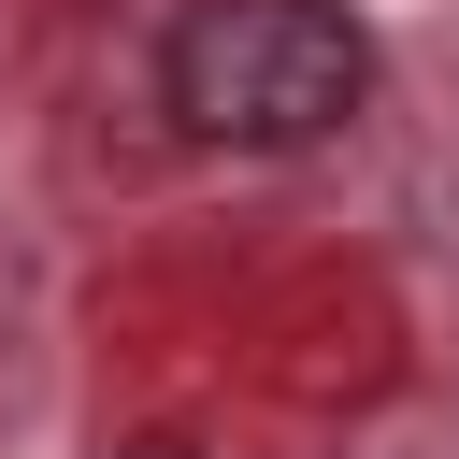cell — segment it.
Here are the masks:
<instances>
[{
  "label": "cell",
  "mask_w": 459,
  "mask_h": 459,
  "mask_svg": "<svg viewBox=\"0 0 459 459\" xmlns=\"http://www.w3.org/2000/svg\"><path fill=\"white\" fill-rule=\"evenodd\" d=\"M158 100L201 143L287 158V143H330L373 100V43H359L344 0H186L172 43H158Z\"/></svg>",
  "instance_id": "cell-1"
},
{
  "label": "cell",
  "mask_w": 459,
  "mask_h": 459,
  "mask_svg": "<svg viewBox=\"0 0 459 459\" xmlns=\"http://www.w3.org/2000/svg\"><path fill=\"white\" fill-rule=\"evenodd\" d=\"M129 459H186V445H129Z\"/></svg>",
  "instance_id": "cell-2"
}]
</instances>
